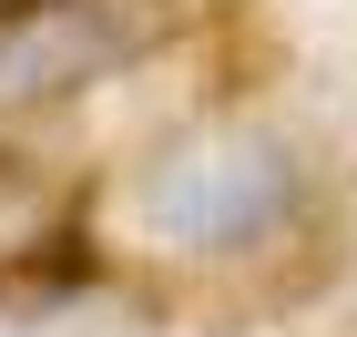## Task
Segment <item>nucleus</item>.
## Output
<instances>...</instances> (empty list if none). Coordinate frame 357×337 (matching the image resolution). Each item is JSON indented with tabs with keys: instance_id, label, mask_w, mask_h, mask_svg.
Wrapping results in <instances>:
<instances>
[{
	"instance_id": "nucleus-3",
	"label": "nucleus",
	"mask_w": 357,
	"mask_h": 337,
	"mask_svg": "<svg viewBox=\"0 0 357 337\" xmlns=\"http://www.w3.org/2000/svg\"><path fill=\"white\" fill-rule=\"evenodd\" d=\"M112 337H235V327H204V317H184V307H164V297H153V307H143V317H123Z\"/></svg>"
},
{
	"instance_id": "nucleus-4",
	"label": "nucleus",
	"mask_w": 357,
	"mask_h": 337,
	"mask_svg": "<svg viewBox=\"0 0 357 337\" xmlns=\"http://www.w3.org/2000/svg\"><path fill=\"white\" fill-rule=\"evenodd\" d=\"M0 10H10V0H0Z\"/></svg>"
},
{
	"instance_id": "nucleus-1",
	"label": "nucleus",
	"mask_w": 357,
	"mask_h": 337,
	"mask_svg": "<svg viewBox=\"0 0 357 337\" xmlns=\"http://www.w3.org/2000/svg\"><path fill=\"white\" fill-rule=\"evenodd\" d=\"M317 235H327V153L266 92H194L82 184V246L112 276L153 286L164 307L275 297L306 276Z\"/></svg>"
},
{
	"instance_id": "nucleus-2",
	"label": "nucleus",
	"mask_w": 357,
	"mask_h": 337,
	"mask_svg": "<svg viewBox=\"0 0 357 337\" xmlns=\"http://www.w3.org/2000/svg\"><path fill=\"white\" fill-rule=\"evenodd\" d=\"M194 31V0H10L0 10V133H41Z\"/></svg>"
}]
</instances>
